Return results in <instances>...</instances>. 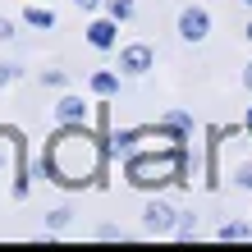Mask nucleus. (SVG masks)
I'll list each match as a JSON object with an SVG mask.
<instances>
[{
    "mask_svg": "<svg viewBox=\"0 0 252 252\" xmlns=\"http://www.w3.org/2000/svg\"><path fill=\"white\" fill-rule=\"evenodd\" d=\"M96 239H124V229H115V225H101V229H96Z\"/></svg>",
    "mask_w": 252,
    "mask_h": 252,
    "instance_id": "obj_18",
    "label": "nucleus"
},
{
    "mask_svg": "<svg viewBox=\"0 0 252 252\" xmlns=\"http://www.w3.org/2000/svg\"><path fill=\"white\" fill-rule=\"evenodd\" d=\"M41 83H46V87H64V69H46V73H41Z\"/></svg>",
    "mask_w": 252,
    "mask_h": 252,
    "instance_id": "obj_16",
    "label": "nucleus"
},
{
    "mask_svg": "<svg viewBox=\"0 0 252 252\" xmlns=\"http://www.w3.org/2000/svg\"><path fill=\"white\" fill-rule=\"evenodd\" d=\"M19 73H23V69L14 64V60H0V87H9L14 78H19Z\"/></svg>",
    "mask_w": 252,
    "mask_h": 252,
    "instance_id": "obj_15",
    "label": "nucleus"
},
{
    "mask_svg": "<svg viewBox=\"0 0 252 252\" xmlns=\"http://www.w3.org/2000/svg\"><path fill=\"white\" fill-rule=\"evenodd\" d=\"M243 5H248V9H252V0H243Z\"/></svg>",
    "mask_w": 252,
    "mask_h": 252,
    "instance_id": "obj_24",
    "label": "nucleus"
},
{
    "mask_svg": "<svg viewBox=\"0 0 252 252\" xmlns=\"http://www.w3.org/2000/svg\"><path fill=\"white\" fill-rule=\"evenodd\" d=\"M243 37H248V41H252V19H248V28H243Z\"/></svg>",
    "mask_w": 252,
    "mask_h": 252,
    "instance_id": "obj_22",
    "label": "nucleus"
},
{
    "mask_svg": "<svg viewBox=\"0 0 252 252\" xmlns=\"http://www.w3.org/2000/svg\"><path fill=\"white\" fill-rule=\"evenodd\" d=\"M234 184H239V188H248V192H252V165H239V174H234Z\"/></svg>",
    "mask_w": 252,
    "mask_h": 252,
    "instance_id": "obj_17",
    "label": "nucleus"
},
{
    "mask_svg": "<svg viewBox=\"0 0 252 252\" xmlns=\"http://www.w3.org/2000/svg\"><path fill=\"white\" fill-rule=\"evenodd\" d=\"M206 32H211V14H206V5H184L179 9V37L188 41V46H197V41H206Z\"/></svg>",
    "mask_w": 252,
    "mask_h": 252,
    "instance_id": "obj_3",
    "label": "nucleus"
},
{
    "mask_svg": "<svg viewBox=\"0 0 252 252\" xmlns=\"http://www.w3.org/2000/svg\"><path fill=\"white\" fill-rule=\"evenodd\" d=\"M128 184H133V188L184 184V147L160 152V160H152V156H128Z\"/></svg>",
    "mask_w": 252,
    "mask_h": 252,
    "instance_id": "obj_2",
    "label": "nucleus"
},
{
    "mask_svg": "<svg viewBox=\"0 0 252 252\" xmlns=\"http://www.w3.org/2000/svg\"><path fill=\"white\" fill-rule=\"evenodd\" d=\"M133 9H138L133 0H106V14H110V19H120V23L133 19Z\"/></svg>",
    "mask_w": 252,
    "mask_h": 252,
    "instance_id": "obj_11",
    "label": "nucleus"
},
{
    "mask_svg": "<svg viewBox=\"0 0 252 252\" xmlns=\"http://www.w3.org/2000/svg\"><path fill=\"white\" fill-rule=\"evenodd\" d=\"M55 124H87V101L64 92L60 101H55Z\"/></svg>",
    "mask_w": 252,
    "mask_h": 252,
    "instance_id": "obj_7",
    "label": "nucleus"
},
{
    "mask_svg": "<svg viewBox=\"0 0 252 252\" xmlns=\"http://www.w3.org/2000/svg\"><path fill=\"white\" fill-rule=\"evenodd\" d=\"M87 87H92L96 96H106V101H110L115 92H120V73H115V69H96L92 78H87Z\"/></svg>",
    "mask_w": 252,
    "mask_h": 252,
    "instance_id": "obj_8",
    "label": "nucleus"
},
{
    "mask_svg": "<svg viewBox=\"0 0 252 252\" xmlns=\"http://www.w3.org/2000/svg\"><path fill=\"white\" fill-rule=\"evenodd\" d=\"M152 46H147V41H128V46L120 51V73H128V78H142L147 69H152Z\"/></svg>",
    "mask_w": 252,
    "mask_h": 252,
    "instance_id": "obj_5",
    "label": "nucleus"
},
{
    "mask_svg": "<svg viewBox=\"0 0 252 252\" xmlns=\"http://www.w3.org/2000/svg\"><path fill=\"white\" fill-rule=\"evenodd\" d=\"M115 41H120V19H92L87 23V46L92 51H115Z\"/></svg>",
    "mask_w": 252,
    "mask_h": 252,
    "instance_id": "obj_6",
    "label": "nucleus"
},
{
    "mask_svg": "<svg viewBox=\"0 0 252 252\" xmlns=\"http://www.w3.org/2000/svg\"><path fill=\"white\" fill-rule=\"evenodd\" d=\"M192 234H197V216L179 211V220H174V239H192Z\"/></svg>",
    "mask_w": 252,
    "mask_h": 252,
    "instance_id": "obj_12",
    "label": "nucleus"
},
{
    "mask_svg": "<svg viewBox=\"0 0 252 252\" xmlns=\"http://www.w3.org/2000/svg\"><path fill=\"white\" fill-rule=\"evenodd\" d=\"M243 124H248V133H252V106H248V120H243Z\"/></svg>",
    "mask_w": 252,
    "mask_h": 252,
    "instance_id": "obj_23",
    "label": "nucleus"
},
{
    "mask_svg": "<svg viewBox=\"0 0 252 252\" xmlns=\"http://www.w3.org/2000/svg\"><path fill=\"white\" fill-rule=\"evenodd\" d=\"M243 87H248V92H252V60L243 64Z\"/></svg>",
    "mask_w": 252,
    "mask_h": 252,
    "instance_id": "obj_21",
    "label": "nucleus"
},
{
    "mask_svg": "<svg viewBox=\"0 0 252 252\" xmlns=\"http://www.w3.org/2000/svg\"><path fill=\"white\" fill-rule=\"evenodd\" d=\"M174 220H179V211L170 202H160V197H152L142 206V229L147 234H174Z\"/></svg>",
    "mask_w": 252,
    "mask_h": 252,
    "instance_id": "obj_4",
    "label": "nucleus"
},
{
    "mask_svg": "<svg viewBox=\"0 0 252 252\" xmlns=\"http://www.w3.org/2000/svg\"><path fill=\"white\" fill-rule=\"evenodd\" d=\"M69 220H73V211H69V206H55V211L46 216V225H51V229H64Z\"/></svg>",
    "mask_w": 252,
    "mask_h": 252,
    "instance_id": "obj_14",
    "label": "nucleus"
},
{
    "mask_svg": "<svg viewBox=\"0 0 252 252\" xmlns=\"http://www.w3.org/2000/svg\"><path fill=\"white\" fill-rule=\"evenodd\" d=\"M165 124H170V128H179V133H188V128H192V115H188V110H170V115H165Z\"/></svg>",
    "mask_w": 252,
    "mask_h": 252,
    "instance_id": "obj_13",
    "label": "nucleus"
},
{
    "mask_svg": "<svg viewBox=\"0 0 252 252\" xmlns=\"http://www.w3.org/2000/svg\"><path fill=\"white\" fill-rule=\"evenodd\" d=\"M14 37V19H0V41H9Z\"/></svg>",
    "mask_w": 252,
    "mask_h": 252,
    "instance_id": "obj_19",
    "label": "nucleus"
},
{
    "mask_svg": "<svg viewBox=\"0 0 252 252\" xmlns=\"http://www.w3.org/2000/svg\"><path fill=\"white\" fill-rule=\"evenodd\" d=\"M23 23H28V28H55V9L41 5V0H32V5L23 9Z\"/></svg>",
    "mask_w": 252,
    "mask_h": 252,
    "instance_id": "obj_9",
    "label": "nucleus"
},
{
    "mask_svg": "<svg viewBox=\"0 0 252 252\" xmlns=\"http://www.w3.org/2000/svg\"><path fill=\"white\" fill-rule=\"evenodd\" d=\"M101 160H106V147L87 124H60L41 152V174L60 188H87L96 184Z\"/></svg>",
    "mask_w": 252,
    "mask_h": 252,
    "instance_id": "obj_1",
    "label": "nucleus"
},
{
    "mask_svg": "<svg viewBox=\"0 0 252 252\" xmlns=\"http://www.w3.org/2000/svg\"><path fill=\"white\" fill-rule=\"evenodd\" d=\"M73 5H78V9H87V14H92V9H101V5H106V0H73Z\"/></svg>",
    "mask_w": 252,
    "mask_h": 252,
    "instance_id": "obj_20",
    "label": "nucleus"
},
{
    "mask_svg": "<svg viewBox=\"0 0 252 252\" xmlns=\"http://www.w3.org/2000/svg\"><path fill=\"white\" fill-rule=\"evenodd\" d=\"M248 234H252V229L243 225V220H225V225L216 229V239H225V243H239V239H248Z\"/></svg>",
    "mask_w": 252,
    "mask_h": 252,
    "instance_id": "obj_10",
    "label": "nucleus"
}]
</instances>
